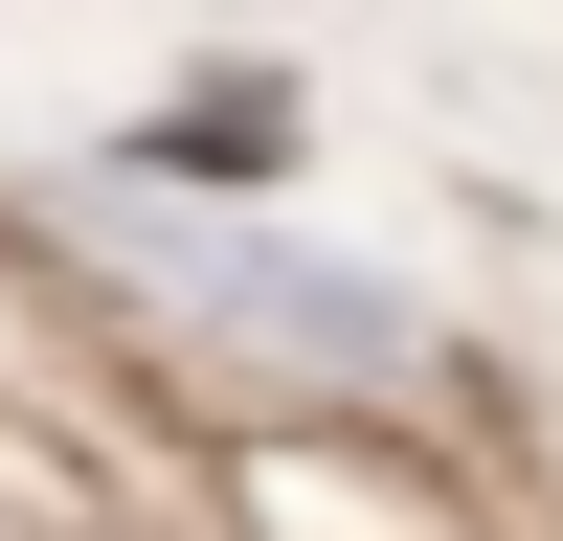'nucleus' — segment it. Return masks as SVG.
Masks as SVG:
<instances>
[{
	"instance_id": "nucleus-1",
	"label": "nucleus",
	"mask_w": 563,
	"mask_h": 541,
	"mask_svg": "<svg viewBox=\"0 0 563 541\" xmlns=\"http://www.w3.org/2000/svg\"><path fill=\"white\" fill-rule=\"evenodd\" d=\"M135 158H158V180H271V158H294V90H271V68H249V90H180Z\"/></svg>"
}]
</instances>
